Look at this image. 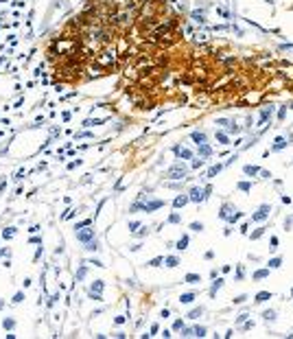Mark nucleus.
<instances>
[{
  "label": "nucleus",
  "mask_w": 293,
  "mask_h": 339,
  "mask_svg": "<svg viewBox=\"0 0 293 339\" xmlns=\"http://www.w3.org/2000/svg\"><path fill=\"white\" fill-rule=\"evenodd\" d=\"M201 313H203V306H197V308H193V311H191V313H188L186 317H188V320H197V317H199Z\"/></svg>",
  "instance_id": "nucleus-22"
},
{
  "label": "nucleus",
  "mask_w": 293,
  "mask_h": 339,
  "mask_svg": "<svg viewBox=\"0 0 293 339\" xmlns=\"http://www.w3.org/2000/svg\"><path fill=\"white\" fill-rule=\"evenodd\" d=\"M173 151H175V155L180 158V160H191L193 158V151H188V149H184V147H173Z\"/></svg>",
  "instance_id": "nucleus-8"
},
{
  "label": "nucleus",
  "mask_w": 293,
  "mask_h": 339,
  "mask_svg": "<svg viewBox=\"0 0 293 339\" xmlns=\"http://www.w3.org/2000/svg\"><path fill=\"white\" fill-rule=\"evenodd\" d=\"M239 188H241L243 193H249V191H252V184H249V182H241V184H239Z\"/></svg>",
  "instance_id": "nucleus-39"
},
{
  "label": "nucleus",
  "mask_w": 293,
  "mask_h": 339,
  "mask_svg": "<svg viewBox=\"0 0 293 339\" xmlns=\"http://www.w3.org/2000/svg\"><path fill=\"white\" fill-rule=\"evenodd\" d=\"M134 234H136L138 239H145V236H149V228H146V225H140V228H138Z\"/></svg>",
  "instance_id": "nucleus-21"
},
{
  "label": "nucleus",
  "mask_w": 293,
  "mask_h": 339,
  "mask_svg": "<svg viewBox=\"0 0 293 339\" xmlns=\"http://www.w3.org/2000/svg\"><path fill=\"white\" fill-rule=\"evenodd\" d=\"M103 289H105V282L103 280H94L92 285H90V289H88V297L90 300H94V302H101L103 300Z\"/></svg>",
  "instance_id": "nucleus-4"
},
{
  "label": "nucleus",
  "mask_w": 293,
  "mask_h": 339,
  "mask_svg": "<svg viewBox=\"0 0 293 339\" xmlns=\"http://www.w3.org/2000/svg\"><path fill=\"white\" fill-rule=\"evenodd\" d=\"M88 225H92V219H83V221L75 223V230H81V228H88Z\"/></svg>",
  "instance_id": "nucleus-28"
},
{
  "label": "nucleus",
  "mask_w": 293,
  "mask_h": 339,
  "mask_svg": "<svg viewBox=\"0 0 293 339\" xmlns=\"http://www.w3.org/2000/svg\"><path fill=\"white\" fill-rule=\"evenodd\" d=\"M186 173H188V169H186L182 162H177V164H173V166L166 171V177H169V180H175V182H182V180H186Z\"/></svg>",
  "instance_id": "nucleus-3"
},
{
  "label": "nucleus",
  "mask_w": 293,
  "mask_h": 339,
  "mask_svg": "<svg viewBox=\"0 0 293 339\" xmlns=\"http://www.w3.org/2000/svg\"><path fill=\"white\" fill-rule=\"evenodd\" d=\"M280 265H282V258H271V260H269V265H267V267H269V269H278V267H280Z\"/></svg>",
  "instance_id": "nucleus-29"
},
{
  "label": "nucleus",
  "mask_w": 293,
  "mask_h": 339,
  "mask_svg": "<svg viewBox=\"0 0 293 339\" xmlns=\"http://www.w3.org/2000/svg\"><path fill=\"white\" fill-rule=\"evenodd\" d=\"M4 306H7V302H4V300H0V311H2Z\"/></svg>",
  "instance_id": "nucleus-59"
},
{
  "label": "nucleus",
  "mask_w": 293,
  "mask_h": 339,
  "mask_svg": "<svg viewBox=\"0 0 293 339\" xmlns=\"http://www.w3.org/2000/svg\"><path fill=\"white\" fill-rule=\"evenodd\" d=\"M199 153H201L203 158H206V155H210V147H208V145H199Z\"/></svg>",
  "instance_id": "nucleus-38"
},
{
  "label": "nucleus",
  "mask_w": 293,
  "mask_h": 339,
  "mask_svg": "<svg viewBox=\"0 0 293 339\" xmlns=\"http://www.w3.org/2000/svg\"><path fill=\"white\" fill-rule=\"evenodd\" d=\"M193 140H195V145H206V134L203 131H193Z\"/></svg>",
  "instance_id": "nucleus-17"
},
{
  "label": "nucleus",
  "mask_w": 293,
  "mask_h": 339,
  "mask_svg": "<svg viewBox=\"0 0 293 339\" xmlns=\"http://www.w3.org/2000/svg\"><path fill=\"white\" fill-rule=\"evenodd\" d=\"M265 230H267V228H258V230H256V232L252 234V239H260V236L265 234Z\"/></svg>",
  "instance_id": "nucleus-42"
},
{
  "label": "nucleus",
  "mask_w": 293,
  "mask_h": 339,
  "mask_svg": "<svg viewBox=\"0 0 293 339\" xmlns=\"http://www.w3.org/2000/svg\"><path fill=\"white\" fill-rule=\"evenodd\" d=\"M88 265H94V267H105V265H103L101 260H97V258H90V260H88Z\"/></svg>",
  "instance_id": "nucleus-44"
},
{
  "label": "nucleus",
  "mask_w": 293,
  "mask_h": 339,
  "mask_svg": "<svg viewBox=\"0 0 293 339\" xmlns=\"http://www.w3.org/2000/svg\"><path fill=\"white\" fill-rule=\"evenodd\" d=\"M29 243H33V245H42V236H37V234H33V236L29 239Z\"/></svg>",
  "instance_id": "nucleus-41"
},
{
  "label": "nucleus",
  "mask_w": 293,
  "mask_h": 339,
  "mask_svg": "<svg viewBox=\"0 0 293 339\" xmlns=\"http://www.w3.org/2000/svg\"><path fill=\"white\" fill-rule=\"evenodd\" d=\"M114 324H118V326H120V324H125V315H118V317L114 320Z\"/></svg>",
  "instance_id": "nucleus-49"
},
{
  "label": "nucleus",
  "mask_w": 293,
  "mask_h": 339,
  "mask_svg": "<svg viewBox=\"0 0 293 339\" xmlns=\"http://www.w3.org/2000/svg\"><path fill=\"white\" fill-rule=\"evenodd\" d=\"M164 263V256H158V258H151L149 263H146V267H160Z\"/></svg>",
  "instance_id": "nucleus-23"
},
{
  "label": "nucleus",
  "mask_w": 293,
  "mask_h": 339,
  "mask_svg": "<svg viewBox=\"0 0 293 339\" xmlns=\"http://www.w3.org/2000/svg\"><path fill=\"white\" fill-rule=\"evenodd\" d=\"M86 274H88V265H81V267H79V271L75 274V282H81V280L86 278Z\"/></svg>",
  "instance_id": "nucleus-19"
},
{
  "label": "nucleus",
  "mask_w": 293,
  "mask_h": 339,
  "mask_svg": "<svg viewBox=\"0 0 293 339\" xmlns=\"http://www.w3.org/2000/svg\"><path fill=\"white\" fill-rule=\"evenodd\" d=\"M219 217L223 219V221H228V223H234V221H239L241 217H243V212H239L232 203H223L221 206V212H219Z\"/></svg>",
  "instance_id": "nucleus-2"
},
{
  "label": "nucleus",
  "mask_w": 293,
  "mask_h": 339,
  "mask_svg": "<svg viewBox=\"0 0 293 339\" xmlns=\"http://www.w3.org/2000/svg\"><path fill=\"white\" fill-rule=\"evenodd\" d=\"M188 243H191V239H188V236H186V234H184V236H182V239H180V241L175 243V249H177V252H184V249H186V247H188Z\"/></svg>",
  "instance_id": "nucleus-15"
},
{
  "label": "nucleus",
  "mask_w": 293,
  "mask_h": 339,
  "mask_svg": "<svg viewBox=\"0 0 293 339\" xmlns=\"http://www.w3.org/2000/svg\"><path fill=\"white\" fill-rule=\"evenodd\" d=\"M182 328H184V320H175V322H173V331L177 333V331H182Z\"/></svg>",
  "instance_id": "nucleus-37"
},
{
  "label": "nucleus",
  "mask_w": 293,
  "mask_h": 339,
  "mask_svg": "<svg viewBox=\"0 0 293 339\" xmlns=\"http://www.w3.org/2000/svg\"><path fill=\"white\" fill-rule=\"evenodd\" d=\"M193 337H206V326H195L193 328Z\"/></svg>",
  "instance_id": "nucleus-24"
},
{
  "label": "nucleus",
  "mask_w": 293,
  "mask_h": 339,
  "mask_svg": "<svg viewBox=\"0 0 293 339\" xmlns=\"http://www.w3.org/2000/svg\"><path fill=\"white\" fill-rule=\"evenodd\" d=\"M221 169H223V164H217V166H212V169L208 171V175H206V177H208V180H212V177H214V175H217Z\"/></svg>",
  "instance_id": "nucleus-26"
},
{
  "label": "nucleus",
  "mask_w": 293,
  "mask_h": 339,
  "mask_svg": "<svg viewBox=\"0 0 293 339\" xmlns=\"http://www.w3.org/2000/svg\"><path fill=\"white\" fill-rule=\"evenodd\" d=\"M7 188V177H0V193Z\"/></svg>",
  "instance_id": "nucleus-50"
},
{
  "label": "nucleus",
  "mask_w": 293,
  "mask_h": 339,
  "mask_svg": "<svg viewBox=\"0 0 293 339\" xmlns=\"http://www.w3.org/2000/svg\"><path fill=\"white\" fill-rule=\"evenodd\" d=\"M184 282L186 285H197V282H201V276L199 274H186L184 276Z\"/></svg>",
  "instance_id": "nucleus-14"
},
{
  "label": "nucleus",
  "mask_w": 293,
  "mask_h": 339,
  "mask_svg": "<svg viewBox=\"0 0 293 339\" xmlns=\"http://www.w3.org/2000/svg\"><path fill=\"white\" fill-rule=\"evenodd\" d=\"M164 206V199H151V201H145V199H136L131 206H129V212H155L158 208Z\"/></svg>",
  "instance_id": "nucleus-1"
},
{
  "label": "nucleus",
  "mask_w": 293,
  "mask_h": 339,
  "mask_svg": "<svg viewBox=\"0 0 293 339\" xmlns=\"http://www.w3.org/2000/svg\"><path fill=\"white\" fill-rule=\"evenodd\" d=\"M223 282H225L223 278H214V282H212V287H210V291H208V295H210V297H214V295H217V291L223 287Z\"/></svg>",
  "instance_id": "nucleus-10"
},
{
  "label": "nucleus",
  "mask_w": 293,
  "mask_h": 339,
  "mask_svg": "<svg viewBox=\"0 0 293 339\" xmlns=\"http://www.w3.org/2000/svg\"><path fill=\"white\" fill-rule=\"evenodd\" d=\"M199 166H203V160H201V158H199V160H195V162H193V169H199Z\"/></svg>",
  "instance_id": "nucleus-51"
},
{
  "label": "nucleus",
  "mask_w": 293,
  "mask_h": 339,
  "mask_svg": "<svg viewBox=\"0 0 293 339\" xmlns=\"http://www.w3.org/2000/svg\"><path fill=\"white\" fill-rule=\"evenodd\" d=\"M129 249H131V252H140V249H142V245H140V243H136V245H131Z\"/></svg>",
  "instance_id": "nucleus-53"
},
{
  "label": "nucleus",
  "mask_w": 293,
  "mask_h": 339,
  "mask_svg": "<svg viewBox=\"0 0 293 339\" xmlns=\"http://www.w3.org/2000/svg\"><path fill=\"white\" fill-rule=\"evenodd\" d=\"M22 177H24V169H20V171H18V173H15V177H13V180H15V182H20V180H22Z\"/></svg>",
  "instance_id": "nucleus-47"
},
{
  "label": "nucleus",
  "mask_w": 293,
  "mask_h": 339,
  "mask_svg": "<svg viewBox=\"0 0 293 339\" xmlns=\"http://www.w3.org/2000/svg\"><path fill=\"white\" fill-rule=\"evenodd\" d=\"M243 274H245L243 267H239V271H236V280H241V278H243Z\"/></svg>",
  "instance_id": "nucleus-56"
},
{
  "label": "nucleus",
  "mask_w": 293,
  "mask_h": 339,
  "mask_svg": "<svg viewBox=\"0 0 293 339\" xmlns=\"http://www.w3.org/2000/svg\"><path fill=\"white\" fill-rule=\"evenodd\" d=\"M269 212H271V206H267V203H265V206H260V208L252 214V221H265V219L269 217Z\"/></svg>",
  "instance_id": "nucleus-7"
},
{
  "label": "nucleus",
  "mask_w": 293,
  "mask_h": 339,
  "mask_svg": "<svg viewBox=\"0 0 293 339\" xmlns=\"http://www.w3.org/2000/svg\"><path fill=\"white\" fill-rule=\"evenodd\" d=\"M166 223H182V214H180V212H173V214L166 219Z\"/></svg>",
  "instance_id": "nucleus-27"
},
{
  "label": "nucleus",
  "mask_w": 293,
  "mask_h": 339,
  "mask_svg": "<svg viewBox=\"0 0 293 339\" xmlns=\"http://www.w3.org/2000/svg\"><path fill=\"white\" fill-rule=\"evenodd\" d=\"M29 232H31V234H37V232H40V225H37V223H35V225H31V230H29Z\"/></svg>",
  "instance_id": "nucleus-52"
},
{
  "label": "nucleus",
  "mask_w": 293,
  "mask_h": 339,
  "mask_svg": "<svg viewBox=\"0 0 293 339\" xmlns=\"http://www.w3.org/2000/svg\"><path fill=\"white\" fill-rule=\"evenodd\" d=\"M282 147H287V138H278V140H276V145L271 147V151H280Z\"/></svg>",
  "instance_id": "nucleus-25"
},
{
  "label": "nucleus",
  "mask_w": 293,
  "mask_h": 339,
  "mask_svg": "<svg viewBox=\"0 0 293 339\" xmlns=\"http://www.w3.org/2000/svg\"><path fill=\"white\" fill-rule=\"evenodd\" d=\"M31 285H33V280H31V278H24V289H29Z\"/></svg>",
  "instance_id": "nucleus-54"
},
{
  "label": "nucleus",
  "mask_w": 293,
  "mask_h": 339,
  "mask_svg": "<svg viewBox=\"0 0 293 339\" xmlns=\"http://www.w3.org/2000/svg\"><path fill=\"white\" fill-rule=\"evenodd\" d=\"M276 245H278V239H276V236H271V249H276Z\"/></svg>",
  "instance_id": "nucleus-57"
},
{
  "label": "nucleus",
  "mask_w": 293,
  "mask_h": 339,
  "mask_svg": "<svg viewBox=\"0 0 293 339\" xmlns=\"http://www.w3.org/2000/svg\"><path fill=\"white\" fill-rule=\"evenodd\" d=\"M188 199H191L193 203H201V201H206V193H203V188H201V186H193V188L188 191Z\"/></svg>",
  "instance_id": "nucleus-6"
},
{
  "label": "nucleus",
  "mask_w": 293,
  "mask_h": 339,
  "mask_svg": "<svg viewBox=\"0 0 293 339\" xmlns=\"http://www.w3.org/2000/svg\"><path fill=\"white\" fill-rule=\"evenodd\" d=\"M258 171H260L258 166H245V173H247V175H256Z\"/></svg>",
  "instance_id": "nucleus-40"
},
{
  "label": "nucleus",
  "mask_w": 293,
  "mask_h": 339,
  "mask_svg": "<svg viewBox=\"0 0 293 339\" xmlns=\"http://www.w3.org/2000/svg\"><path fill=\"white\" fill-rule=\"evenodd\" d=\"M245 320H247V313H243V315H239V320H236V322L241 324V322H245Z\"/></svg>",
  "instance_id": "nucleus-58"
},
{
  "label": "nucleus",
  "mask_w": 293,
  "mask_h": 339,
  "mask_svg": "<svg viewBox=\"0 0 293 339\" xmlns=\"http://www.w3.org/2000/svg\"><path fill=\"white\" fill-rule=\"evenodd\" d=\"M75 236H77V241L79 243H90L94 241V230H92V225H88V228H81V230H75Z\"/></svg>",
  "instance_id": "nucleus-5"
},
{
  "label": "nucleus",
  "mask_w": 293,
  "mask_h": 339,
  "mask_svg": "<svg viewBox=\"0 0 293 339\" xmlns=\"http://www.w3.org/2000/svg\"><path fill=\"white\" fill-rule=\"evenodd\" d=\"M267 276H269V267H267V269H260V271H256V274H254V278H256V280H263V278H267Z\"/></svg>",
  "instance_id": "nucleus-30"
},
{
  "label": "nucleus",
  "mask_w": 293,
  "mask_h": 339,
  "mask_svg": "<svg viewBox=\"0 0 293 339\" xmlns=\"http://www.w3.org/2000/svg\"><path fill=\"white\" fill-rule=\"evenodd\" d=\"M195 297H197V293H193V291H191V293H182V295H180V302H182V304H193Z\"/></svg>",
  "instance_id": "nucleus-13"
},
{
  "label": "nucleus",
  "mask_w": 293,
  "mask_h": 339,
  "mask_svg": "<svg viewBox=\"0 0 293 339\" xmlns=\"http://www.w3.org/2000/svg\"><path fill=\"white\" fill-rule=\"evenodd\" d=\"M127 228H129V232L134 234V232H136V230L140 228V221H129V223H127Z\"/></svg>",
  "instance_id": "nucleus-35"
},
{
  "label": "nucleus",
  "mask_w": 293,
  "mask_h": 339,
  "mask_svg": "<svg viewBox=\"0 0 293 339\" xmlns=\"http://www.w3.org/2000/svg\"><path fill=\"white\" fill-rule=\"evenodd\" d=\"M191 230H193V232H203V223H201V221L191 223Z\"/></svg>",
  "instance_id": "nucleus-34"
},
{
  "label": "nucleus",
  "mask_w": 293,
  "mask_h": 339,
  "mask_svg": "<svg viewBox=\"0 0 293 339\" xmlns=\"http://www.w3.org/2000/svg\"><path fill=\"white\" fill-rule=\"evenodd\" d=\"M0 258H11V249H0Z\"/></svg>",
  "instance_id": "nucleus-43"
},
{
  "label": "nucleus",
  "mask_w": 293,
  "mask_h": 339,
  "mask_svg": "<svg viewBox=\"0 0 293 339\" xmlns=\"http://www.w3.org/2000/svg\"><path fill=\"white\" fill-rule=\"evenodd\" d=\"M42 254H44V249H42V247H40V249H37V252H35V256H33V260H35V263H37V260H40V258H42Z\"/></svg>",
  "instance_id": "nucleus-48"
},
{
  "label": "nucleus",
  "mask_w": 293,
  "mask_h": 339,
  "mask_svg": "<svg viewBox=\"0 0 293 339\" xmlns=\"http://www.w3.org/2000/svg\"><path fill=\"white\" fill-rule=\"evenodd\" d=\"M217 142H219V145H230V142H228V136L221 134V131H217Z\"/></svg>",
  "instance_id": "nucleus-33"
},
{
  "label": "nucleus",
  "mask_w": 293,
  "mask_h": 339,
  "mask_svg": "<svg viewBox=\"0 0 293 339\" xmlns=\"http://www.w3.org/2000/svg\"><path fill=\"white\" fill-rule=\"evenodd\" d=\"M86 249H88V252H98L101 247H98L97 239H94V241H90V243H86Z\"/></svg>",
  "instance_id": "nucleus-31"
},
{
  "label": "nucleus",
  "mask_w": 293,
  "mask_h": 339,
  "mask_svg": "<svg viewBox=\"0 0 293 339\" xmlns=\"http://www.w3.org/2000/svg\"><path fill=\"white\" fill-rule=\"evenodd\" d=\"M164 265H166L169 269H173V267L180 265V258H177V256H166V258H164Z\"/></svg>",
  "instance_id": "nucleus-18"
},
{
  "label": "nucleus",
  "mask_w": 293,
  "mask_h": 339,
  "mask_svg": "<svg viewBox=\"0 0 293 339\" xmlns=\"http://www.w3.org/2000/svg\"><path fill=\"white\" fill-rule=\"evenodd\" d=\"M24 300H26V293L24 291H15L13 297H11V304H22Z\"/></svg>",
  "instance_id": "nucleus-16"
},
{
  "label": "nucleus",
  "mask_w": 293,
  "mask_h": 339,
  "mask_svg": "<svg viewBox=\"0 0 293 339\" xmlns=\"http://www.w3.org/2000/svg\"><path fill=\"white\" fill-rule=\"evenodd\" d=\"M245 300H247V295H236L234 297V304H243Z\"/></svg>",
  "instance_id": "nucleus-46"
},
{
  "label": "nucleus",
  "mask_w": 293,
  "mask_h": 339,
  "mask_svg": "<svg viewBox=\"0 0 293 339\" xmlns=\"http://www.w3.org/2000/svg\"><path fill=\"white\" fill-rule=\"evenodd\" d=\"M267 300H271V293H269V291H258L256 297H254L256 304H263V302H267Z\"/></svg>",
  "instance_id": "nucleus-12"
},
{
  "label": "nucleus",
  "mask_w": 293,
  "mask_h": 339,
  "mask_svg": "<svg viewBox=\"0 0 293 339\" xmlns=\"http://www.w3.org/2000/svg\"><path fill=\"white\" fill-rule=\"evenodd\" d=\"M57 300H59V293H53V295L48 297V302H46V306H48V308H53V306L57 304Z\"/></svg>",
  "instance_id": "nucleus-32"
},
{
  "label": "nucleus",
  "mask_w": 293,
  "mask_h": 339,
  "mask_svg": "<svg viewBox=\"0 0 293 339\" xmlns=\"http://www.w3.org/2000/svg\"><path fill=\"white\" fill-rule=\"evenodd\" d=\"M182 337H193V328H182Z\"/></svg>",
  "instance_id": "nucleus-45"
},
{
  "label": "nucleus",
  "mask_w": 293,
  "mask_h": 339,
  "mask_svg": "<svg viewBox=\"0 0 293 339\" xmlns=\"http://www.w3.org/2000/svg\"><path fill=\"white\" fill-rule=\"evenodd\" d=\"M263 317H265L267 322H274V320H276V311H265V313H263Z\"/></svg>",
  "instance_id": "nucleus-36"
},
{
  "label": "nucleus",
  "mask_w": 293,
  "mask_h": 339,
  "mask_svg": "<svg viewBox=\"0 0 293 339\" xmlns=\"http://www.w3.org/2000/svg\"><path fill=\"white\" fill-rule=\"evenodd\" d=\"M2 328H4V331H13V328H15V320H13V317H4V320H2Z\"/></svg>",
  "instance_id": "nucleus-20"
},
{
  "label": "nucleus",
  "mask_w": 293,
  "mask_h": 339,
  "mask_svg": "<svg viewBox=\"0 0 293 339\" xmlns=\"http://www.w3.org/2000/svg\"><path fill=\"white\" fill-rule=\"evenodd\" d=\"M158 331H160V326H158V324H153V326H151V331H149V333H151V335H155V333H158Z\"/></svg>",
  "instance_id": "nucleus-55"
},
{
  "label": "nucleus",
  "mask_w": 293,
  "mask_h": 339,
  "mask_svg": "<svg viewBox=\"0 0 293 339\" xmlns=\"http://www.w3.org/2000/svg\"><path fill=\"white\" fill-rule=\"evenodd\" d=\"M188 201H191V199H188V195H177V197L173 199V208H184Z\"/></svg>",
  "instance_id": "nucleus-11"
},
{
  "label": "nucleus",
  "mask_w": 293,
  "mask_h": 339,
  "mask_svg": "<svg viewBox=\"0 0 293 339\" xmlns=\"http://www.w3.org/2000/svg\"><path fill=\"white\" fill-rule=\"evenodd\" d=\"M15 234H18V228H15V225H9V228H4V230H2V234H0V236H2L4 241H11Z\"/></svg>",
  "instance_id": "nucleus-9"
}]
</instances>
